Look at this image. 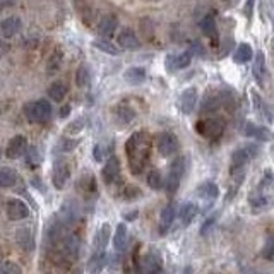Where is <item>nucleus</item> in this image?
Masks as SVG:
<instances>
[{
    "label": "nucleus",
    "mask_w": 274,
    "mask_h": 274,
    "mask_svg": "<svg viewBox=\"0 0 274 274\" xmlns=\"http://www.w3.org/2000/svg\"><path fill=\"white\" fill-rule=\"evenodd\" d=\"M125 149H127V156L130 161V170L134 173H139L147 158H149L151 139L144 132H137L129 139V142L125 144Z\"/></svg>",
    "instance_id": "nucleus-1"
},
{
    "label": "nucleus",
    "mask_w": 274,
    "mask_h": 274,
    "mask_svg": "<svg viewBox=\"0 0 274 274\" xmlns=\"http://www.w3.org/2000/svg\"><path fill=\"white\" fill-rule=\"evenodd\" d=\"M26 119L33 124H45L50 120L52 116V105L47 100H36L29 105H26L24 108Z\"/></svg>",
    "instance_id": "nucleus-2"
},
{
    "label": "nucleus",
    "mask_w": 274,
    "mask_h": 274,
    "mask_svg": "<svg viewBox=\"0 0 274 274\" xmlns=\"http://www.w3.org/2000/svg\"><path fill=\"white\" fill-rule=\"evenodd\" d=\"M195 132L206 139H218L224 132V122L219 116H209V119L199 120L195 124Z\"/></svg>",
    "instance_id": "nucleus-3"
},
{
    "label": "nucleus",
    "mask_w": 274,
    "mask_h": 274,
    "mask_svg": "<svg viewBox=\"0 0 274 274\" xmlns=\"http://www.w3.org/2000/svg\"><path fill=\"white\" fill-rule=\"evenodd\" d=\"M255 154H257V147L254 144H247V146H242V147H238V149H235V152L231 154V166H230L231 175L242 173V168H244Z\"/></svg>",
    "instance_id": "nucleus-4"
},
{
    "label": "nucleus",
    "mask_w": 274,
    "mask_h": 274,
    "mask_svg": "<svg viewBox=\"0 0 274 274\" xmlns=\"http://www.w3.org/2000/svg\"><path fill=\"white\" fill-rule=\"evenodd\" d=\"M183 172H185V158L183 156H178L177 160L173 161L172 166H170V173H168V180H166V192L168 195H175L180 187Z\"/></svg>",
    "instance_id": "nucleus-5"
},
{
    "label": "nucleus",
    "mask_w": 274,
    "mask_h": 274,
    "mask_svg": "<svg viewBox=\"0 0 274 274\" xmlns=\"http://www.w3.org/2000/svg\"><path fill=\"white\" fill-rule=\"evenodd\" d=\"M156 146H158V151L161 156H172L175 151L178 149V141L173 134L170 132H163L158 136V141H156Z\"/></svg>",
    "instance_id": "nucleus-6"
},
{
    "label": "nucleus",
    "mask_w": 274,
    "mask_h": 274,
    "mask_svg": "<svg viewBox=\"0 0 274 274\" xmlns=\"http://www.w3.org/2000/svg\"><path fill=\"white\" fill-rule=\"evenodd\" d=\"M28 149V141L24 136H16L9 141V144L6 147V156L9 160H17Z\"/></svg>",
    "instance_id": "nucleus-7"
},
{
    "label": "nucleus",
    "mask_w": 274,
    "mask_h": 274,
    "mask_svg": "<svg viewBox=\"0 0 274 274\" xmlns=\"http://www.w3.org/2000/svg\"><path fill=\"white\" fill-rule=\"evenodd\" d=\"M7 216L12 221H21L29 216V208L19 199H12L7 202Z\"/></svg>",
    "instance_id": "nucleus-8"
},
{
    "label": "nucleus",
    "mask_w": 274,
    "mask_h": 274,
    "mask_svg": "<svg viewBox=\"0 0 274 274\" xmlns=\"http://www.w3.org/2000/svg\"><path fill=\"white\" fill-rule=\"evenodd\" d=\"M70 178V170L67 161H57L53 166V185L55 188H64L67 180Z\"/></svg>",
    "instance_id": "nucleus-9"
},
{
    "label": "nucleus",
    "mask_w": 274,
    "mask_h": 274,
    "mask_svg": "<svg viewBox=\"0 0 274 274\" xmlns=\"http://www.w3.org/2000/svg\"><path fill=\"white\" fill-rule=\"evenodd\" d=\"M21 29V19L19 17H7L0 21V38H12L19 33Z\"/></svg>",
    "instance_id": "nucleus-10"
},
{
    "label": "nucleus",
    "mask_w": 274,
    "mask_h": 274,
    "mask_svg": "<svg viewBox=\"0 0 274 274\" xmlns=\"http://www.w3.org/2000/svg\"><path fill=\"white\" fill-rule=\"evenodd\" d=\"M195 103H197V89L195 88H188L182 93L180 100H178V106L183 113H192L195 108Z\"/></svg>",
    "instance_id": "nucleus-11"
},
{
    "label": "nucleus",
    "mask_w": 274,
    "mask_h": 274,
    "mask_svg": "<svg viewBox=\"0 0 274 274\" xmlns=\"http://www.w3.org/2000/svg\"><path fill=\"white\" fill-rule=\"evenodd\" d=\"M116 42H119L120 48H124V50H137V48L141 47V42H139V38L136 36V33H134L132 29L120 31Z\"/></svg>",
    "instance_id": "nucleus-12"
},
{
    "label": "nucleus",
    "mask_w": 274,
    "mask_h": 274,
    "mask_svg": "<svg viewBox=\"0 0 274 274\" xmlns=\"http://www.w3.org/2000/svg\"><path fill=\"white\" fill-rule=\"evenodd\" d=\"M119 175H120V161L119 158H115V156H110L106 165L103 166V172H101L103 180L106 183H111L119 178Z\"/></svg>",
    "instance_id": "nucleus-13"
},
{
    "label": "nucleus",
    "mask_w": 274,
    "mask_h": 274,
    "mask_svg": "<svg viewBox=\"0 0 274 274\" xmlns=\"http://www.w3.org/2000/svg\"><path fill=\"white\" fill-rule=\"evenodd\" d=\"M77 218H79L77 204L74 201H65L60 209V221L64 224H72L77 221Z\"/></svg>",
    "instance_id": "nucleus-14"
},
{
    "label": "nucleus",
    "mask_w": 274,
    "mask_h": 274,
    "mask_svg": "<svg viewBox=\"0 0 274 274\" xmlns=\"http://www.w3.org/2000/svg\"><path fill=\"white\" fill-rule=\"evenodd\" d=\"M192 60V52H183L178 55H170L166 58V69L168 70H178V69H185Z\"/></svg>",
    "instance_id": "nucleus-15"
},
{
    "label": "nucleus",
    "mask_w": 274,
    "mask_h": 274,
    "mask_svg": "<svg viewBox=\"0 0 274 274\" xmlns=\"http://www.w3.org/2000/svg\"><path fill=\"white\" fill-rule=\"evenodd\" d=\"M16 242L22 250H26V252H31V250L34 249L33 233H31V230H28V228H21V230L16 231Z\"/></svg>",
    "instance_id": "nucleus-16"
},
{
    "label": "nucleus",
    "mask_w": 274,
    "mask_h": 274,
    "mask_svg": "<svg viewBox=\"0 0 274 274\" xmlns=\"http://www.w3.org/2000/svg\"><path fill=\"white\" fill-rule=\"evenodd\" d=\"M245 136L255 137V139H259V141H271V139H272V132L269 129H266V127H260V125L247 124Z\"/></svg>",
    "instance_id": "nucleus-17"
},
{
    "label": "nucleus",
    "mask_w": 274,
    "mask_h": 274,
    "mask_svg": "<svg viewBox=\"0 0 274 274\" xmlns=\"http://www.w3.org/2000/svg\"><path fill=\"white\" fill-rule=\"evenodd\" d=\"M197 213H199V208H197L195 202H185V204L180 208V213H178V218H180V223L183 226H187V224L192 223V219L197 216Z\"/></svg>",
    "instance_id": "nucleus-18"
},
{
    "label": "nucleus",
    "mask_w": 274,
    "mask_h": 274,
    "mask_svg": "<svg viewBox=\"0 0 274 274\" xmlns=\"http://www.w3.org/2000/svg\"><path fill=\"white\" fill-rule=\"evenodd\" d=\"M199 195L204 199L208 204H211V202H214L218 199L219 195V188L214 182H204L202 185L199 187Z\"/></svg>",
    "instance_id": "nucleus-19"
},
{
    "label": "nucleus",
    "mask_w": 274,
    "mask_h": 274,
    "mask_svg": "<svg viewBox=\"0 0 274 274\" xmlns=\"http://www.w3.org/2000/svg\"><path fill=\"white\" fill-rule=\"evenodd\" d=\"M116 26H119V19H116L113 14H108L100 21V24H98V31H100L101 36H110V34L115 33Z\"/></svg>",
    "instance_id": "nucleus-20"
},
{
    "label": "nucleus",
    "mask_w": 274,
    "mask_h": 274,
    "mask_svg": "<svg viewBox=\"0 0 274 274\" xmlns=\"http://www.w3.org/2000/svg\"><path fill=\"white\" fill-rule=\"evenodd\" d=\"M252 74L255 81L259 84H262L264 81V75H266V57H264V52H257L255 53V62H254V67H252Z\"/></svg>",
    "instance_id": "nucleus-21"
},
{
    "label": "nucleus",
    "mask_w": 274,
    "mask_h": 274,
    "mask_svg": "<svg viewBox=\"0 0 274 274\" xmlns=\"http://www.w3.org/2000/svg\"><path fill=\"white\" fill-rule=\"evenodd\" d=\"M142 271L146 272H158L161 269V259L158 254L154 252H149L144 255V259H142V266H141Z\"/></svg>",
    "instance_id": "nucleus-22"
},
{
    "label": "nucleus",
    "mask_w": 274,
    "mask_h": 274,
    "mask_svg": "<svg viewBox=\"0 0 274 274\" xmlns=\"http://www.w3.org/2000/svg\"><path fill=\"white\" fill-rule=\"evenodd\" d=\"M127 245V226L124 223L116 224V230H115V235H113V247L119 252H122Z\"/></svg>",
    "instance_id": "nucleus-23"
},
{
    "label": "nucleus",
    "mask_w": 274,
    "mask_h": 274,
    "mask_svg": "<svg viewBox=\"0 0 274 274\" xmlns=\"http://www.w3.org/2000/svg\"><path fill=\"white\" fill-rule=\"evenodd\" d=\"M62 250H64V254L69 259H75L79 254V238L75 235L67 237L64 240V247H62Z\"/></svg>",
    "instance_id": "nucleus-24"
},
{
    "label": "nucleus",
    "mask_w": 274,
    "mask_h": 274,
    "mask_svg": "<svg viewBox=\"0 0 274 274\" xmlns=\"http://www.w3.org/2000/svg\"><path fill=\"white\" fill-rule=\"evenodd\" d=\"M124 79L129 84H141L146 79V70L142 67H130V69L125 70Z\"/></svg>",
    "instance_id": "nucleus-25"
},
{
    "label": "nucleus",
    "mask_w": 274,
    "mask_h": 274,
    "mask_svg": "<svg viewBox=\"0 0 274 274\" xmlns=\"http://www.w3.org/2000/svg\"><path fill=\"white\" fill-rule=\"evenodd\" d=\"M110 240V224H103L94 237V250H105Z\"/></svg>",
    "instance_id": "nucleus-26"
},
{
    "label": "nucleus",
    "mask_w": 274,
    "mask_h": 274,
    "mask_svg": "<svg viewBox=\"0 0 274 274\" xmlns=\"http://www.w3.org/2000/svg\"><path fill=\"white\" fill-rule=\"evenodd\" d=\"M175 219V208L172 204L166 206V208H163V211H161V221H160V231L165 233L166 230H168L170 226H172Z\"/></svg>",
    "instance_id": "nucleus-27"
},
{
    "label": "nucleus",
    "mask_w": 274,
    "mask_h": 274,
    "mask_svg": "<svg viewBox=\"0 0 274 274\" xmlns=\"http://www.w3.org/2000/svg\"><path fill=\"white\" fill-rule=\"evenodd\" d=\"M17 182V173L11 168H0V187L9 188L16 185Z\"/></svg>",
    "instance_id": "nucleus-28"
},
{
    "label": "nucleus",
    "mask_w": 274,
    "mask_h": 274,
    "mask_svg": "<svg viewBox=\"0 0 274 274\" xmlns=\"http://www.w3.org/2000/svg\"><path fill=\"white\" fill-rule=\"evenodd\" d=\"M48 96L52 98L53 101H62L67 96V84L65 83H53L50 88H48Z\"/></svg>",
    "instance_id": "nucleus-29"
},
{
    "label": "nucleus",
    "mask_w": 274,
    "mask_h": 274,
    "mask_svg": "<svg viewBox=\"0 0 274 274\" xmlns=\"http://www.w3.org/2000/svg\"><path fill=\"white\" fill-rule=\"evenodd\" d=\"M252 55H254V52H252V48H250V45L242 43L240 47L237 48L235 55H233V60H235L237 64H245V62H249L250 58H252Z\"/></svg>",
    "instance_id": "nucleus-30"
},
{
    "label": "nucleus",
    "mask_w": 274,
    "mask_h": 274,
    "mask_svg": "<svg viewBox=\"0 0 274 274\" xmlns=\"http://www.w3.org/2000/svg\"><path fill=\"white\" fill-rule=\"evenodd\" d=\"M93 47L105 53H108V55H120V48L115 47V45L108 42V40H96V42H93Z\"/></svg>",
    "instance_id": "nucleus-31"
},
{
    "label": "nucleus",
    "mask_w": 274,
    "mask_h": 274,
    "mask_svg": "<svg viewBox=\"0 0 274 274\" xmlns=\"http://www.w3.org/2000/svg\"><path fill=\"white\" fill-rule=\"evenodd\" d=\"M105 262H106V255L103 250H96L93 255V259L89 260V271L91 272H98V271H101L103 266H105Z\"/></svg>",
    "instance_id": "nucleus-32"
},
{
    "label": "nucleus",
    "mask_w": 274,
    "mask_h": 274,
    "mask_svg": "<svg viewBox=\"0 0 274 274\" xmlns=\"http://www.w3.org/2000/svg\"><path fill=\"white\" fill-rule=\"evenodd\" d=\"M75 83H77V86H88L91 83V69L86 64L79 65L77 72H75Z\"/></svg>",
    "instance_id": "nucleus-33"
},
{
    "label": "nucleus",
    "mask_w": 274,
    "mask_h": 274,
    "mask_svg": "<svg viewBox=\"0 0 274 274\" xmlns=\"http://www.w3.org/2000/svg\"><path fill=\"white\" fill-rule=\"evenodd\" d=\"M147 185L154 188V190H160V188L165 185L163 175H161L160 170H151L149 175H147Z\"/></svg>",
    "instance_id": "nucleus-34"
},
{
    "label": "nucleus",
    "mask_w": 274,
    "mask_h": 274,
    "mask_svg": "<svg viewBox=\"0 0 274 274\" xmlns=\"http://www.w3.org/2000/svg\"><path fill=\"white\" fill-rule=\"evenodd\" d=\"M201 29H202V33H204L206 36H213L214 31H216V24H214V16L213 14H208V16L202 17Z\"/></svg>",
    "instance_id": "nucleus-35"
},
{
    "label": "nucleus",
    "mask_w": 274,
    "mask_h": 274,
    "mask_svg": "<svg viewBox=\"0 0 274 274\" xmlns=\"http://www.w3.org/2000/svg\"><path fill=\"white\" fill-rule=\"evenodd\" d=\"M40 161H42V156H40V151L38 147H29V149H26V165L29 166V168H36L40 165Z\"/></svg>",
    "instance_id": "nucleus-36"
},
{
    "label": "nucleus",
    "mask_w": 274,
    "mask_h": 274,
    "mask_svg": "<svg viewBox=\"0 0 274 274\" xmlns=\"http://www.w3.org/2000/svg\"><path fill=\"white\" fill-rule=\"evenodd\" d=\"M60 64H62V52L55 50V52L52 53L50 57H48V62H47V69H48V72H50V74L57 72L58 67H60Z\"/></svg>",
    "instance_id": "nucleus-37"
},
{
    "label": "nucleus",
    "mask_w": 274,
    "mask_h": 274,
    "mask_svg": "<svg viewBox=\"0 0 274 274\" xmlns=\"http://www.w3.org/2000/svg\"><path fill=\"white\" fill-rule=\"evenodd\" d=\"M79 144V141L77 139H69V137H64L60 142L57 144V149L60 151V152H70V151H74L75 147H77Z\"/></svg>",
    "instance_id": "nucleus-38"
},
{
    "label": "nucleus",
    "mask_w": 274,
    "mask_h": 274,
    "mask_svg": "<svg viewBox=\"0 0 274 274\" xmlns=\"http://www.w3.org/2000/svg\"><path fill=\"white\" fill-rule=\"evenodd\" d=\"M22 269L14 262H2L0 264V274H21Z\"/></svg>",
    "instance_id": "nucleus-39"
},
{
    "label": "nucleus",
    "mask_w": 274,
    "mask_h": 274,
    "mask_svg": "<svg viewBox=\"0 0 274 274\" xmlns=\"http://www.w3.org/2000/svg\"><path fill=\"white\" fill-rule=\"evenodd\" d=\"M116 115L120 116V120H122L124 124H127V122H130V120L134 119V111L130 108H122V106L116 110Z\"/></svg>",
    "instance_id": "nucleus-40"
},
{
    "label": "nucleus",
    "mask_w": 274,
    "mask_h": 274,
    "mask_svg": "<svg viewBox=\"0 0 274 274\" xmlns=\"http://www.w3.org/2000/svg\"><path fill=\"white\" fill-rule=\"evenodd\" d=\"M262 255L266 259H272L274 257V237L267 238L266 247H264V250H262Z\"/></svg>",
    "instance_id": "nucleus-41"
},
{
    "label": "nucleus",
    "mask_w": 274,
    "mask_h": 274,
    "mask_svg": "<svg viewBox=\"0 0 274 274\" xmlns=\"http://www.w3.org/2000/svg\"><path fill=\"white\" fill-rule=\"evenodd\" d=\"M83 122H84L83 119H77V120H75V122H72V124L69 125V127L65 129V134H77L79 130L84 127V124H83Z\"/></svg>",
    "instance_id": "nucleus-42"
},
{
    "label": "nucleus",
    "mask_w": 274,
    "mask_h": 274,
    "mask_svg": "<svg viewBox=\"0 0 274 274\" xmlns=\"http://www.w3.org/2000/svg\"><path fill=\"white\" fill-rule=\"evenodd\" d=\"M105 146L103 144H96L94 146V151H93V156H94V160L96 161H103L105 160Z\"/></svg>",
    "instance_id": "nucleus-43"
},
{
    "label": "nucleus",
    "mask_w": 274,
    "mask_h": 274,
    "mask_svg": "<svg viewBox=\"0 0 274 274\" xmlns=\"http://www.w3.org/2000/svg\"><path fill=\"white\" fill-rule=\"evenodd\" d=\"M9 43L7 42H4V38H0V57H4L6 53L9 52Z\"/></svg>",
    "instance_id": "nucleus-44"
},
{
    "label": "nucleus",
    "mask_w": 274,
    "mask_h": 274,
    "mask_svg": "<svg viewBox=\"0 0 274 274\" xmlns=\"http://www.w3.org/2000/svg\"><path fill=\"white\" fill-rule=\"evenodd\" d=\"M16 0H0V9H6V7H11L14 6Z\"/></svg>",
    "instance_id": "nucleus-45"
},
{
    "label": "nucleus",
    "mask_w": 274,
    "mask_h": 274,
    "mask_svg": "<svg viewBox=\"0 0 274 274\" xmlns=\"http://www.w3.org/2000/svg\"><path fill=\"white\" fill-rule=\"evenodd\" d=\"M214 221H216V216H211V218H209V221L206 223L204 226H202V233H204V235H206V231H208V228H209Z\"/></svg>",
    "instance_id": "nucleus-46"
},
{
    "label": "nucleus",
    "mask_w": 274,
    "mask_h": 274,
    "mask_svg": "<svg viewBox=\"0 0 274 274\" xmlns=\"http://www.w3.org/2000/svg\"><path fill=\"white\" fill-rule=\"evenodd\" d=\"M252 6H254V0H249V4H247V9H245L247 16H252Z\"/></svg>",
    "instance_id": "nucleus-47"
},
{
    "label": "nucleus",
    "mask_w": 274,
    "mask_h": 274,
    "mask_svg": "<svg viewBox=\"0 0 274 274\" xmlns=\"http://www.w3.org/2000/svg\"><path fill=\"white\" fill-rule=\"evenodd\" d=\"M137 216V211H134V213H129V214H124V218L127 219V221H134V218Z\"/></svg>",
    "instance_id": "nucleus-48"
},
{
    "label": "nucleus",
    "mask_w": 274,
    "mask_h": 274,
    "mask_svg": "<svg viewBox=\"0 0 274 274\" xmlns=\"http://www.w3.org/2000/svg\"><path fill=\"white\" fill-rule=\"evenodd\" d=\"M69 110H70V106H69V105H65V106H62V111H60V116H67V115H69Z\"/></svg>",
    "instance_id": "nucleus-49"
},
{
    "label": "nucleus",
    "mask_w": 274,
    "mask_h": 274,
    "mask_svg": "<svg viewBox=\"0 0 274 274\" xmlns=\"http://www.w3.org/2000/svg\"><path fill=\"white\" fill-rule=\"evenodd\" d=\"M4 262V259H2V255H0V264H2Z\"/></svg>",
    "instance_id": "nucleus-50"
},
{
    "label": "nucleus",
    "mask_w": 274,
    "mask_h": 274,
    "mask_svg": "<svg viewBox=\"0 0 274 274\" xmlns=\"http://www.w3.org/2000/svg\"><path fill=\"white\" fill-rule=\"evenodd\" d=\"M0 158H2V149H0Z\"/></svg>",
    "instance_id": "nucleus-51"
},
{
    "label": "nucleus",
    "mask_w": 274,
    "mask_h": 274,
    "mask_svg": "<svg viewBox=\"0 0 274 274\" xmlns=\"http://www.w3.org/2000/svg\"><path fill=\"white\" fill-rule=\"evenodd\" d=\"M0 113H2V111H0Z\"/></svg>",
    "instance_id": "nucleus-52"
}]
</instances>
